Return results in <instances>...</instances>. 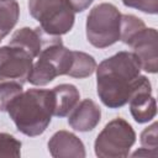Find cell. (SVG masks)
<instances>
[{
    "mask_svg": "<svg viewBox=\"0 0 158 158\" xmlns=\"http://www.w3.org/2000/svg\"><path fill=\"white\" fill-rule=\"evenodd\" d=\"M30 15L52 36L68 33L75 21V11L68 0H28Z\"/></svg>",
    "mask_w": 158,
    "mask_h": 158,
    "instance_id": "5b68a950",
    "label": "cell"
},
{
    "mask_svg": "<svg viewBox=\"0 0 158 158\" xmlns=\"http://www.w3.org/2000/svg\"><path fill=\"white\" fill-rule=\"evenodd\" d=\"M33 58L23 49L14 46L0 47V80L25 84L30 77Z\"/></svg>",
    "mask_w": 158,
    "mask_h": 158,
    "instance_id": "52a82bcc",
    "label": "cell"
},
{
    "mask_svg": "<svg viewBox=\"0 0 158 158\" xmlns=\"http://www.w3.org/2000/svg\"><path fill=\"white\" fill-rule=\"evenodd\" d=\"M141 144L143 148L156 151L158 147L157 142V122H153L151 126L146 127L141 133Z\"/></svg>",
    "mask_w": 158,
    "mask_h": 158,
    "instance_id": "d6986e66",
    "label": "cell"
},
{
    "mask_svg": "<svg viewBox=\"0 0 158 158\" xmlns=\"http://www.w3.org/2000/svg\"><path fill=\"white\" fill-rule=\"evenodd\" d=\"M0 111H1V110H0Z\"/></svg>",
    "mask_w": 158,
    "mask_h": 158,
    "instance_id": "603a6c76",
    "label": "cell"
},
{
    "mask_svg": "<svg viewBox=\"0 0 158 158\" xmlns=\"http://www.w3.org/2000/svg\"><path fill=\"white\" fill-rule=\"evenodd\" d=\"M96 69V62L93 56L80 52V51H73V60L72 67L68 73L69 77L73 78H88L90 77Z\"/></svg>",
    "mask_w": 158,
    "mask_h": 158,
    "instance_id": "9a60e30c",
    "label": "cell"
},
{
    "mask_svg": "<svg viewBox=\"0 0 158 158\" xmlns=\"http://www.w3.org/2000/svg\"><path fill=\"white\" fill-rule=\"evenodd\" d=\"M21 141H19L15 136L0 132V158H16L21 154Z\"/></svg>",
    "mask_w": 158,
    "mask_h": 158,
    "instance_id": "e0dca14e",
    "label": "cell"
},
{
    "mask_svg": "<svg viewBox=\"0 0 158 158\" xmlns=\"http://www.w3.org/2000/svg\"><path fill=\"white\" fill-rule=\"evenodd\" d=\"M146 25L142 21V19L135 16V15H121V22H120V41H122L125 44L142 28H144Z\"/></svg>",
    "mask_w": 158,
    "mask_h": 158,
    "instance_id": "2e32d148",
    "label": "cell"
},
{
    "mask_svg": "<svg viewBox=\"0 0 158 158\" xmlns=\"http://www.w3.org/2000/svg\"><path fill=\"white\" fill-rule=\"evenodd\" d=\"M48 151L54 158H84L85 147L81 139L74 133L60 130L48 141Z\"/></svg>",
    "mask_w": 158,
    "mask_h": 158,
    "instance_id": "7c38bea8",
    "label": "cell"
},
{
    "mask_svg": "<svg viewBox=\"0 0 158 158\" xmlns=\"http://www.w3.org/2000/svg\"><path fill=\"white\" fill-rule=\"evenodd\" d=\"M157 40V30L144 27L127 42V44L132 48V53L137 57L141 69L152 74L157 73L158 70Z\"/></svg>",
    "mask_w": 158,
    "mask_h": 158,
    "instance_id": "ba28073f",
    "label": "cell"
},
{
    "mask_svg": "<svg viewBox=\"0 0 158 158\" xmlns=\"http://www.w3.org/2000/svg\"><path fill=\"white\" fill-rule=\"evenodd\" d=\"M96 93L110 109L122 107L147 77L141 75V65L132 52L121 51L96 65Z\"/></svg>",
    "mask_w": 158,
    "mask_h": 158,
    "instance_id": "6da1fadb",
    "label": "cell"
},
{
    "mask_svg": "<svg viewBox=\"0 0 158 158\" xmlns=\"http://www.w3.org/2000/svg\"><path fill=\"white\" fill-rule=\"evenodd\" d=\"M122 4L127 7L137 9L146 14H157L158 0H122Z\"/></svg>",
    "mask_w": 158,
    "mask_h": 158,
    "instance_id": "ffe728a7",
    "label": "cell"
},
{
    "mask_svg": "<svg viewBox=\"0 0 158 158\" xmlns=\"http://www.w3.org/2000/svg\"><path fill=\"white\" fill-rule=\"evenodd\" d=\"M58 40H60V36L48 35L41 27H36V28L22 27L16 32H14L9 44L14 47H19L26 51L32 58H36L46 46Z\"/></svg>",
    "mask_w": 158,
    "mask_h": 158,
    "instance_id": "9c48e42d",
    "label": "cell"
},
{
    "mask_svg": "<svg viewBox=\"0 0 158 158\" xmlns=\"http://www.w3.org/2000/svg\"><path fill=\"white\" fill-rule=\"evenodd\" d=\"M121 12L110 2L95 5L85 23V33L88 42L96 48H106L120 40Z\"/></svg>",
    "mask_w": 158,
    "mask_h": 158,
    "instance_id": "3957f363",
    "label": "cell"
},
{
    "mask_svg": "<svg viewBox=\"0 0 158 158\" xmlns=\"http://www.w3.org/2000/svg\"><path fill=\"white\" fill-rule=\"evenodd\" d=\"M136 142V133L132 126L122 117H116L107 122L98 135L94 149L100 158H123L130 154V149Z\"/></svg>",
    "mask_w": 158,
    "mask_h": 158,
    "instance_id": "8992f818",
    "label": "cell"
},
{
    "mask_svg": "<svg viewBox=\"0 0 158 158\" xmlns=\"http://www.w3.org/2000/svg\"><path fill=\"white\" fill-rule=\"evenodd\" d=\"M54 110L52 90L28 89L15 96L6 107V112L16 128L28 136L42 135L51 123Z\"/></svg>",
    "mask_w": 158,
    "mask_h": 158,
    "instance_id": "7a4b0ae2",
    "label": "cell"
},
{
    "mask_svg": "<svg viewBox=\"0 0 158 158\" xmlns=\"http://www.w3.org/2000/svg\"><path fill=\"white\" fill-rule=\"evenodd\" d=\"M127 104H130V111L133 120L138 123L148 122L156 116L157 105L156 99L152 96V84L148 78L133 93Z\"/></svg>",
    "mask_w": 158,
    "mask_h": 158,
    "instance_id": "30bf717a",
    "label": "cell"
},
{
    "mask_svg": "<svg viewBox=\"0 0 158 158\" xmlns=\"http://www.w3.org/2000/svg\"><path fill=\"white\" fill-rule=\"evenodd\" d=\"M93 1L94 0H68V2L75 12H83L93 4Z\"/></svg>",
    "mask_w": 158,
    "mask_h": 158,
    "instance_id": "44dd1931",
    "label": "cell"
},
{
    "mask_svg": "<svg viewBox=\"0 0 158 158\" xmlns=\"http://www.w3.org/2000/svg\"><path fill=\"white\" fill-rule=\"evenodd\" d=\"M22 91H23L22 84L17 81H11V80L1 81L0 83V110L6 111V107L10 104V101Z\"/></svg>",
    "mask_w": 158,
    "mask_h": 158,
    "instance_id": "ac0fdd59",
    "label": "cell"
},
{
    "mask_svg": "<svg viewBox=\"0 0 158 158\" xmlns=\"http://www.w3.org/2000/svg\"><path fill=\"white\" fill-rule=\"evenodd\" d=\"M68 123L72 128L79 132L93 131L100 122L101 109L91 99H84L68 115Z\"/></svg>",
    "mask_w": 158,
    "mask_h": 158,
    "instance_id": "8fae6325",
    "label": "cell"
},
{
    "mask_svg": "<svg viewBox=\"0 0 158 158\" xmlns=\"http://www.w3.org/2000/svg\"><path fill=\"white\" fill-rule=\"evenodd\" d=\"M54 98L53 116L64 117L77 106L80 99V93L73 84H59L52 89Z\"/></svg>",
    "mask_w": 158,
    "mask_h": 158,
    "instance_id": "4fadbf2b",
    "label": "cell"
},
{
    "mask_svg": "<svg viewBox=\"0 0 158 158\" xmlns=\"http://www.w3.org/2000/svg\"><path fill=\"white\" fill-rule=\"evenodd\" d=\"M73 60V51L63 46L58 40L46 46L33 63L27 81L33 85L43 86L53 81L59 75H68Z\"/></svg>",
    "mask_w": 158,
    "mask_h": 158,
    "instance_id": "277c9868",
    "label": "cell"
},
{
    "mask_svg": "<svg viewBox=\"0 0 158 158\" xmlns=\"http://www.w3.org/2000/svg\"><path fill=\"white\" fill-rule=\"evenodd\" d=\"M133 157H139V156H148V157H157V152L156 151H151V149H147V148H143V147H141L138 151H136L133 154H132Z\"/></svg>",
    "mask_w": 158,
    "mask_h": 158,
    "instance_id": "7402d4cb",
    "label": "cell"
},
{
    "mask_svg": "<svg viewBox=\"0 0 158 158\" xmlns=\"http://www.w3.org/2000/svg\"><path fill=\"white\" fill-rule=\"evenodd\" d=\"M20 17V6L16 0H0V41L15 27Z\"/></svg>",
    "mask_w": 158,
    "mask_h": 158,
    "instance_id": "5bb4252c",
    "label": "cell"
}]
</instances>
